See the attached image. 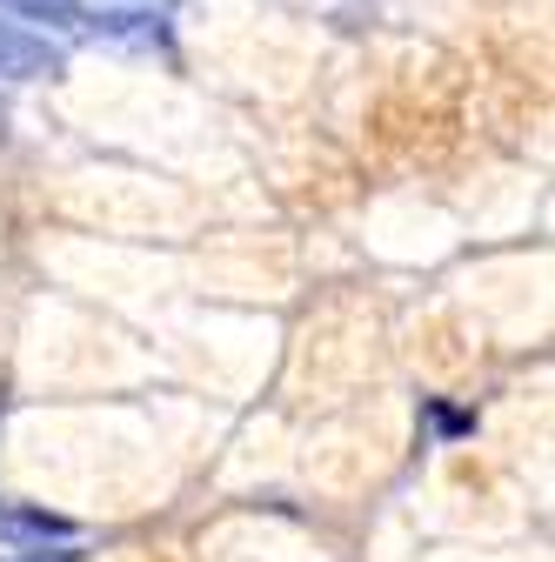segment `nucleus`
<instances>
[{"label": "nucleus", "instance_id": "2", "mask_svg": "<svg viewBox=\"0 0 555 562\" xmlns=\"http://www.w3.org/2000/svg\"><path fill=\"white\" fill-rule=\"evenodd\" d=\"M60 67H67V54L47 34L0 21V81H47V75H60Z\"/></svg>", "mask_w": 555, "mask_h": 562}, {"label": "nucleus", "instance_id": "4", "mask_svg": "<svg viewBox=\"0 0 555 562\" xmlns=\"http://www.w3.org/2000/svg\"><path fill=\"white\" fill-rule=\"evenodd\" d=\"M0 127H8V114H0Z\"/></svg>", "mask_w": 555, "mask_h": 562}, {"label": "nucleus", "instance_id": "1", "mask_svg": "<svg viewBox=\"0 0 555 562\" xmlns=\"http://www.w3.org/2000/svg\"><path fill=\"white\" fill-rule=\"evenodd\" d=\"M0 14H21L41 27H67V34H94V41H161L155 14L141 8H81V0H0Z\"/></svg>", "mask_w": 555, "mask_h": 562}, {"label": "nucleus", "instance_id": "3", "mask_svg": "<svg viewBox=\"0 0 555 562\" xmlns=\"http://www.w3.org/2000/svg\"><path fill=\"white\" fill-rule=\"evenodd\" d=\"M47 536H67V522L34 509H0V542H47Z\"/></svg>", "mask_w": 555, "mask_h": 562}]
</instances>
